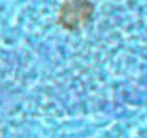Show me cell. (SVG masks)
<instances>
[{"label":"cell","instance_id":"obj_1","mask_svg":"<svg viewBox=\"0 0 147 138\" xmlns=\"http://www.w3.org/2000/svg\"><path fill=\"white\" fill-rule=\"evenodd\" d=\"M93 5L87 0H69L63 3L59 12V22L68 30H77L90 19Z\"/></svg>","mask_w":147,"mask_h":138}]
</instances>
